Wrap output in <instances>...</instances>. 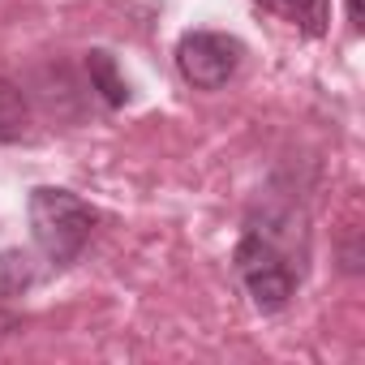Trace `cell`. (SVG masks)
Returning <instances> with one entry per match:
<instances>
[{
	"label": "cell",
	"instance_id": "cell-1",
	"mask_svg": "<svg viewBox=\"0 0 365 365\" xmlns=\"http://www.w3.org/2000/svg\"><path fill=\"white\" fill-rule=\"evenodd\" d=\"M31 232H35V245L48 254V262L69 267L78 262V254L95 232V211L69 190L39 185L31 194Z\"/></svg>",
	"mask_w": 365,
	"mask_h": 365
},
{
	"label": "cell",
	"instance_id": "cell-2",
	"mask_svg": "<svg viewBox=\"0 0 365 365\" xmlns=\"http://www.w3.org/2000/svg\"><path fill=\"white\" fill-rule=\"evenodd\" d=\"M232 267H237V279L245 284L250 301L262 309V314H279L292 292H297V271L292 262L284 258V250L262 237V232H245L237 241V254H232Z\"/></svg>",
	"mask_w": 365,
	"mask_h": 365
},
{
	"label": "cell",
	"instance_id": "cell-3",
	"mask_svg": "<svg viewBox=\"0 0 365 365\" xmlns=\"http://www.w3.org/2000/svg\"><path fill=\"white\" fill-rule=\"evenodd\" d=\"M241 39L224 31H185L176 43V69L194 91H220L241 69Z\"/></svg>",
	"mask_w": 365,
	"mask_h": 365
},
{
	"label": "cell",
	"instance_id": "cell-4",
	"mask_svg": "<svg viewBox=\"0 0 365 365\" xmlns=\"http://www.w3.org/2000/svg\"><path fill=\"white\" fill-rule=\"evenodd\" d=\"M86 73H91V86L99 91V99H103L108 108H125V103H129V82L120 78L112 52H103V48L86 52Z\"/></svg>",
	"mask_w": 365,
	"mask_h": 365
},
{
	"label": "cell",
	"instance_id": "cell-5",
	"mask_svg": "<svg viewBox=\"0 0 365 365\" xmlns=\"http://www.w3.org/2000/svg\"><path fill=\"white\" fill-rule=\"evenodd\" d=\"M267 5H271L275 14H284L301 35H309V39L327 35V22H331V0H267Z\"/></svg>",
	"mask_w": 365,
	"mask_h": 365
},
{
	"label": "cell",
	"instance_id": "cell-6",
	"mask_svg": "<svg viewBox=\"0 0 365 365\" xmlns=\"http://www.w3.org/2000/svg\"><path fill=\"white\" fill-rule=\"evenodd\" d=\"M31 129V108H26V95L0 78V142H22Z\"/></svg>",
	"mask_w": 365,
	"mask_h": 365
},
{
	"label": "cell",
	"instance_id": "cell-7",
	"mask_svg": "<svg viewBox=\"0 0 365 365\" xmlns=\"http://www.w3.org/2000/svg\"><path fill=\"white\" fill-rule=\"evenodd\" d=\"M35 279H39V271H35L31 254H22V250L0 254V297H22Z\"/></svg>",
	"mask_w": 365,
	"mask_h": 365
},
{
	"label": "cell",
	"instance_id": "cell-8",
	"mask_svg": "<svg viewBox=\"0 0 365 365\" xmlns=\"http://www.w3.org/2000/svg\"><path fill=\"white\" fill-rule=\"evenodd\" d=\"M348 18H352V26H356V31L365 26V14H361V0H348Z\"/></svg>",
	"mask_w": 365,
	"mask_h": 365
},
{
	"label": "cell",
	"instance_id": "cell-9",
	"mask_svg": "<svg viewBox=\"0 0 365 365\" xmlns=\"http://www.w3.org/2000/svg\"><path fill=\"white\" fill-rule=\"evenodd\" d=\"M14 327H18V318H14V314H5V309H0V335H9Z\"/></svg>",
	"mask_w": 365,
	"mask_h": 365
}]
</instances>
